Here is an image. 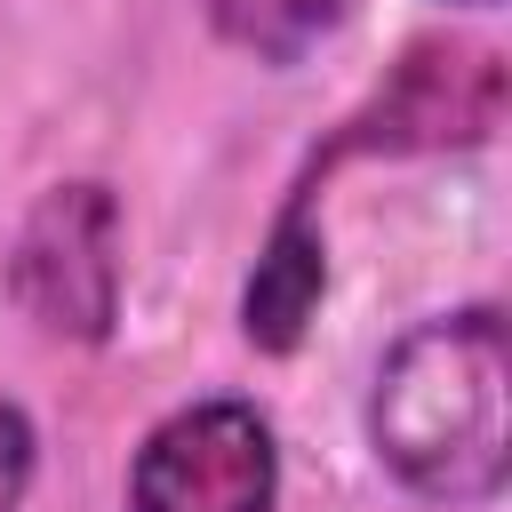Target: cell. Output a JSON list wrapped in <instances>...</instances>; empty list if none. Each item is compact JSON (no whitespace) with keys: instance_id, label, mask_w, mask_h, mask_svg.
<instances>
[{"instance_id":"7a4b0ae2","label":"cell","mask_w":512,"mask_h":512,"mask_svg":"<svg viewBox=\"0 0 512 512\" xmlns=\"http://www.w3.org/2000/svg\"><path fill=\"white\" fill-rule=\"evenodd\" d=\"M8 288L48 336L104 344L120 320V208H112V192L56 184L16 232Z\"/></svg>"},{"instance_id":"52a82bcc","label":"cell","mask_w":512,"mask_h":512,"mask_svg":"<svg viewBox=\"0 0 512 512\" xmlns=\"http://www.w3.org/2000/svg\"><path fill=\"white\" fill-rule=\"evenodd\" d=\"M472 8H480V0H472Z\"/></svg>"},{"instance_id":"3957f363","label":"cell","mask_w":512,"mask_h":512,"mask_svg":"<svg viewBox=\"0 0 512 512\" xmlns=\"http://www.w3.org/2000/svg\"><path fill=\"white\" fill-rule=\"evenodd\" d=\"M280 448L248 400H192L136 448L128 512H272Z\"/></svg>"},{"instance_id":"6da1fadb","label":"cell","mask_w":512,"mask_h":512,"mask_svg":"<svg viewBox=\"0 0 512 512\" xmlns=\"http://www.w3.org/2000/svg\"><path fill=\"white\" fill-rule=\"evenodd\" d=\"M504 384H512V352L488 304L416 320L384 352L368 392L376 464L424 504H488L512 472Z\"/></svg>"},{"instance_id":"277c9868","label":"cell","mask_w":512,"mask_h":512,"mask_svg":"<svg viewBox=\"0 0 512 512\" xmlns=\"http://www.w3.org/2000/svg\"><path fill=\"white\" fill-rule=\"evenodd\" d=\"M320 288H328V256H320V224H312V184L280 208L264 256H256V280L240 296V328L256 352H296L312 312H320Z\"/></svg>"},{"instance_id":"5b68a950","label":"cell","mask_w":512,"mask_h":512,"mask_svg":"<svg viewBox=\"0 0 512 512\" xmlns=\"http://www.w3.org/2000/svg\"><path fill=\"white\" fill-rule=\"evenodd\" d=\"M344 8H352V0H208L216 32H224L232 48H248V56H264V64L312 56V48L344 24Z\"/></svg>"},{"instance_id":"8992f818","label":"cell","mask_w":512,"mask_h":512,"mask_svg":"<svg viewBox=\"0 0 512 512\" xmlns=\"http://www.w3.org/2000/svg\"><path fill=\"white\" fill-rule=\"evenodd\" d=\"M32 456H40V440H32L24 408H16V400H0V512H16V504H24V488H32Z\"/></svg>"}]
</instances>
